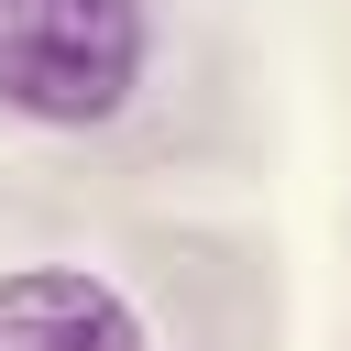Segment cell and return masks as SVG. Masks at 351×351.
<instances>
[{"instance_id": "cell-1", "label": "cell", "mask_w": 351, "mask_h": 351, "mask_svg": "<svg viewBox=\"0 0 351 351\" xmlns=\"http://www.w3.org/2000/svg\"><path fill=\"white\" fill-rule=\"evenodd\" d=\"M143 77V0H0V110L110 121Z\"/></svg>"}, {"instance_id": "cell-2", "label": "cell", "mask_w": 351, "mask_h": 351, "mask_svg": "<svg viewBox=\"0 0 351 351\" xmlns=\"http://www.w3.org/2000/svg\"><path fill=\"white\" fill-rule=\"evenodd\" d=\"M0 351H143V318L121 285L77 263H33V274H0Z\"/></svg>"}]
</instances>
